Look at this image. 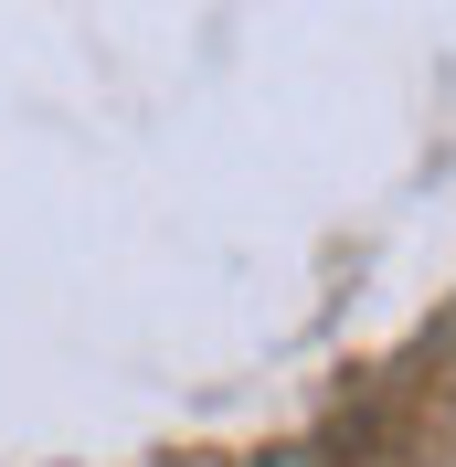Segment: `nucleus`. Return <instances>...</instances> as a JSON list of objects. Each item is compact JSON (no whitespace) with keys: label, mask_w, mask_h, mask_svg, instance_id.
<instances>
[]
</instances>
